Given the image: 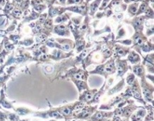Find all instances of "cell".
<instances>
[{"instance_id":"cell-5","label":"cell","mask_w":154,"mask_h":121,"mask_svg":"<svg viewBox=\"0 0 154 121\" xmlns=\"http://www.w3.org/2000/svg\"><path fill=\"white\" fill-rule=\"evenodd\" d=\"M113 69H114V66H113V64L108 65V66H106V68H105V71H106L107 72H111L113 71Z\"/></svg>"},{"instance_id":"cell-21","label":"cell","mask_w":154,"mask_h":121,"mask_svg":"<svg viewBox=\"0 0 154 121\" xmlns=\"http://www.w3.org/2000/svg\"><path fill=\"white\" fill-rule=\"evenodd\" d=\"M74 2L76 3H80L81 2V0H74Z\"/></svg>"},{"instance_id":"cell-18","label":"cell","mask_w":154,"mask_h":121,"mask_svg":"<svg viewBox=\"0 0 154 121\" xmlns=\"http://www.w3.org/2000/svg\"><path fill=\"white\" fill-rule=\"evenodd\" d=\"M12 8V5H8L7 7H6V9L7 10H11Z\"/></svg>"},{"instance_id":"cell-4","label":"cell","mask_w":154,"mask_h":121,"mask_svg":"<svg viewBox=\"0 0 154 121\" xmlns=\"http://www.w3.org/2000/svg\"><path fill=\"white\" fill-rule=\"evenodd\" d=\"M93 97H94V93L93 92H87L84 94V100L86 102H89V101L93 100Z\"/></svg>"},{"instance_id":"cell-11","label":"cell","mask_w":154,"mask_h":121,"mask_svg":"<svg viewBox=\"0 0 154 121\" xmlns=\"http://www.w3.org/2000/svg\"><path fill=\"white\" fill-rule=\"evenodd\" d=\"M51 24H52V21H51V20H48L46 21V26H51Z\"/></svg>"},{"instance_id":"cell-6","label":"cell","mask_w":154,"mask_h":121,"mask_svg":"<svg viewBox=\"0 0 154 121\" xmlns=\"http://www.w3.org/2000/svg\"><path fill=\"white\" fill-rule=\"evenodd\" d=\"M75 78L78 80H83L84 79V74L82 73V72H79V73L76 74V75H75Z\"/></svg>"},{"instance_id":"cell-24","label":"cell","mask_w":154,"mask_h":121,"mask_svg":"<svg viewBox=\"0 0 154 121\" xmlns=\"http://www.w3.org/2000/svg\"><path fill=\"white\" fill-rule=\"evenodd\" d=\"M130 2H134V1H136V0H129Z\"/></svg>"},{"instance_id":"cell-9","label":"cell","mask_w":154,"mask_h":121,"mask_svg":"<svg viewBox=\"0 0 154 121\" xmlns=\"http://www.w3.org/2000/svg\"><path fill=\"white\" fill-rule=\"evenodd\" d=\"M14 14L15 15H17V16H20L21 14L20 11L18 10V9H15L14 11Z\"/></svg>"},{"instance_id":"cell-15","label":"cell","mask_w":154,"mask_h":121,"mask_svg":"<svg viewBox=\"0 0 154 121\" xmlns=\"http://www.w3.org/2000/svg\"><path fill=\"white\" fill-rule=\"evenodd\" d=\"M124 54L125 52L123 51V50H120V51H118V54H120V55H123Z\"/></svg>"},{"instance_id":"cell-23","label":"cell","mask_w":154,"mask_h":121,"mask_svg":"<svg viewBox=\"0 0 154 121\" xmlns=\"http://www.w3.org/2000/svg\"><path fill=\"white\" fill-rule=\"evenodd\" d=\"M5 2V0H0V4H3Z\"/></svg>"},{"instance_id":"cell-17","label":"cell","mask_w":154,"mask_h":121,"mask_svg":"<svg viewBox=\"0 0 154 121\" xmlns=\"http://www.w3.org/2000/svg\"><path fill=\"white\" fill-rule=\"evenodd\" d=\"M66 29V26H63V25H61V26H59V29L63 30V29Z\"/></svg>"},{"instance_id":"cell-8","label":"cell","mask_w":154,"mask_h":121,"mask_svg":"<svg viewBox=\"0 0 154 121\" xmlns=\"http://www.w3.org/2000/svg\"><path fill=\"white\" fill-rule=\"evenodd\" d=\"M45 69H46V71L48 72H53V69H54V68H53L52 66H47V67L45 68Z\"/></svg>"},{"instance_id":"cell-3","label":"cell","mask_w":154,"mask_h":121,"mask_svg":"<svg viewBox=\"0 0 154 121\" xmlns=\"http://www.w3.org/2000/svg\"><path fill=\"white\" fill-rule=\"evenodd\" d=\"M132 95H133L134 97H135L136 99L141 101V92H140V90H139V89H138V87H137L136 86H135V87H134L133 88H132Z\"/></svg>"},{"instance_id":"cell-1","label":"cell","mask_w":154,"mask_h":121,"mask_svg":"<svg viewBox=\"0 0 154 121\" xmlns=\"http://www.w3.org/2000/svg\"><path fill=\"white\" fill-rule=\"evenodd\" d=\"M112 114V113L98 111V112H96V114L92 117L90 121H102L103 119L106 118V117H110Z\"/></svg>"},{"instance_id":"cell-22","label":"cell","mask_w":154,"mask_h":121,"mask_svg":"<svg viewBox=\"0 0 154 121\" xmlns=\"http://www.w3.org/2000/svg\"><path fill=\"white\" fill-rule=\"evenodd\" d=\"M57 22H61V18H57Z\"/></svg>"},{"instance_id":"cell-14","label":"cell","mask_w":154,"mask_h":121,"mask_svg":"<svg viewBox=\"0 0 154 121\" xmlns=\"http://www.w3.org/2000/svg\"><path fill=\"white\" fill-rule=\"evenodd\" d=\"M136 11H137L136 7H132V8H131V11H132V13H135V12H136Z\"/></svg>"},{"instance_id":"cell-12","label":"cell","mask_w":154,"mask_h":121,"mask_svg":"<svg viewBox=\"0 0 154 121\" xmlns=\"http://www.w3.org/2000/svg\"><path fill=\"white\" fill-rule=\"evenodd\" d=\"M146 9V5L145 4H142L141 5V11H144V10Z\"/></svg>"},{"instance_id":"cell-7","label":"cell","mask_w":154,"mask_h":121,"mask_svg":"<svg viewBox=\"0 0 154 121\" xmlns=\"http://www.w3.org/2000/svg\"><path fill=\"white\" fill-rule=\"evenodd\" d=\"M127 81H128V83H129V84H132V82H133V81H134V77L131 76V78H130V77H129V78H128V79H127Z\"/></svg>"},{"instance_id":"cell-10","label":"cell","mask_w":154,"mask_h":121,"mask_svg":"<svg viewBox=\"0 0 154 121\" xmlns=\"http://www.w3.org/2000/svg\"><path fill=\"white\" fill-rule=\"evenodd\" d=\"M45 20V15H42V17H40V19H39V21L40 23H44Z\"/></svg>"},{"instance_id":"cell-2","label":"cell","mask_w":154,"mask_h":121,"mask_svg":"<svg viewBox=\"0 0 154 121\" xmlns=\"http://www.w3.org/2000/svg\"><path fill=\"white\" fill-rule=\"evenodd\" d=\"M146 111L144 109H141L138 111L135 114H133L132 116V121H141L142 119L145 117Z\"/></svg>"},{"instance_id":"cell-20","label":"cell","mask_w":154,"mask_h":121,"mask_svg":"<svg viewBox=\"0 0 154 121\" xmlns=\"http://www.w3.org/2000/svg\"><path fill=\"white\" fill-rule=\"evenodd\" d=\"M40 29H41V26H38L36 27V30H37V31H39Z\"/></svg>"},{"instance_id":"cell-13","label":"cell","mask_w":154,"mask_h":121,"mask_svg":"<svg viewBox=\"0 0 154 121\" xmlns=\"http://www.w3.org/2000/svg\"><path fill=\"white\" fill-rule=\"evenodd\" d=\"M137 44L138 45H142V39H137Z\"/></svg>"},{"instance_id":"cell-16","label":"cell","mask_w":154,"mask_h":121,"mask_svg":"<svg viewBox=\"0 0 154 121\" xmlns=\"http://www.w3.org/2000/svg\"><path fill=\"white\" fill-rule=\"evenodd\" d=\"M63 48H64L65 50H69V48H70V46H69V45H64V46H63Z\"/></svg>"},{"instance_id":"cell-19","label":"cell","mask_w":154,"mask_h":121,"mask_svg":"<svg viewBox=\"0 0 154 121\" xmlns=\"http://www.w3.org/2000/svg\"><path fill=\"white\" fill-rule=\"evenodd\" d=\"M105 54H106L107 56H109L110 54H111V51H110L109 50H108V51H105Z\"/></svg>"}]
</instances>
